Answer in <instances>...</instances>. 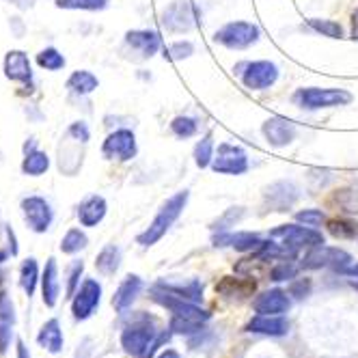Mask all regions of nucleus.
I'll return each instance as SVG.
<instances>
[{
    "mask_svg": "<svg viewBox=\"0 0 358 358\" xmlns=\"http://www.w3.org/2000/svg\"><path fill=\"white\" fill-rule=\"evenodd\" d=\"M37 65L45 71H59L65 67V57L59 52L57 48H43L37 55Z\"/></svg>",
    "mask_w": 358,
    "mask_h": 358,
    "instance_id": "obj_37",
    "label": "nucleus"
},
{
    "mask_svg": "<svg viewBox=\"0 0 358 358\" xmlns=\"http://www.w3.org/2000/svg\"><path fill=\"white\" fill-rule=\"evenodd\" d=\"M358 224H354V222H350V220H330L328 222V231L335 236V238H356V234H358V229H356Z\"/></svg>",
    "mask_w": 358,
    "mask_h": 358,
    "instance_id": "obj_42",
    "label": "nucleus"
},
{
    "mask_svg": "<svg viewBox=\"0 0 358 358\" xmlns=\"http://www.w3.org/2000/svg\"><path fill=\"white\" fill-rule=\"evenodd\" d=\"M99 300H101V285L95 278H87L73 296V304H71L73 317L76 320H89L99 306Z\"/></svg>",
    "mask_w": 358,
    "mask_h": 358,
    "instance_id": "obj_16",
    "label": "nucleus"
},
{
    "mask_svg": "<svg viewBox=\"0 0 358 358\" xmlns=\"http://www.w3.org/2000/svg\"><path fill=\"white\" fill-rule=\"evenodd\" d=\"M99 87L97 76L89 69H78L67 78V89L76 95H91Z\"/></svg>",
    "mask_w": 358,
    "mask_h": 358,
    "instance_id": "obj_29",
    "label": "nucleus"
},
{
    "mask_svg": "<svg viewBox=\"0 0 358 358\" xmlns=\"http://www.w3.org/2000/svg\"><path fill=\"white\" fill-rule=\"evenodd\" d=\"M270 238L274 240H280L287 248H292L294 252L300 250V248H315V246H322L324 244V236L317 231L313 227H306V224H296V222H289V224H278L276 229L270 231Z\"/></svg>",
    "mask_w": 358,
    "mask_h": 358,
    "instance_id": "obj_8",
    "label": "nucleus"
},
{
    "mask_svg": "<svg viewBox=\"0 0 358 358\" xmlns=\"http://www.w3.org/2000/svg\"><path fill=\"white\" fill-rule=\"evenodd\" d=\"M190 201V190H177L175 194H171L158 210V214L153 216V220L149 222V227L136 238V242L145 248L158 244L169 231L171 227L179 220V216L184 214L186 206Z\"/></svg>",
    "mask_w": 358,
    "mask_h": 358,
    "instance_id": "obj_2",
    "label": "nucleus"
},
{
    "mask_svg": "<svg viewBox=\"0 0 358 358\" xmlns=\"http://www.w3.org/2000/svg\"><path fill=\"white\" fill-rule=\"evenodd\" d=\"M302 27L306 31H311L315 35H322V37H328V39H343L345 37V31L339 22L335 20H326V17H309Z\"/></svg>",
    "mask_w": 358,
    "mask_h": 358,
    "instance_id": "obj_28",
    "label": "nucleus"
},
{
    "mask_svg": "<svg viewBox=\"0 0 358 358\" xmlns=\"http://www.w3.org/2000/svg\"><path fill=\"white\" fill-rule=\"evenodd\" d=\"M141 289H143V278L141 276H136V274L125 276L121 280V285L117 287L115 296H113V306L119 313H123L125 309H130V306H132V302L136 300Z\"/></svg>",
    "mask_w": 358,
    "mask_h": 358,
    "instance_id": "obj_22",
    "label": "nucleus"
},
{
    "mask_svg": "<svg viewBox=\"0 0 358 358\" xmlns=\"http://www.w3.org/2000/svg\"><path fill=\"white\" fill-rule=\"evenodd\" d=\"M210 169L218 175H231V177L244 175L250 169L248 153L244 147H240L236 143H220L216 147V156H214Z\"/></svg>",
    "mask_w": 358,
    "mask_h": 358,
    "instance_id": "obj_9",
    "label": "nucleus"
},
{
    "mask_svg": "<svg viewBox=\"0 0 358 358\" xmlns=\"http://www.w3.org/2000/svg\"><path fill=\"white\" fill-rule=\"evenodd\" d=\"M156 339L158 337H156V330H153V320H149L147 315H138L136 322L125 326L121 335V345L127 354L141 358Z\"/></svg>",
    "mask_w": 358,
    "mask_h": 358,
    "instance_id": "obj_10",
    "label": "nucleus"
},
{
    "mask_svg": "<svg viewBox=\"0 0 358 358\" xmlns=\"http://www.w3.org/2000/svg\"><path fill=\"white\" fill-rule=\"evenodd\" d=\"M41 294H43L45 306H55L57 304L59 294H61V283H59V266H57L55 257H50L45 268H43V274H41Z\"/></svg>",
    "mask_w": 358,
    "mask_h": 358,
    "instance_id": "obj_24",
    "label": "nucleus"
},
{
    "mask_svg": "<svg viewBox=\"0 0 358 358\" xmlns=\"http://www.w3.org/2000/svg\"><path fill=\"white\" fill-rule=\"evenodd\" d=\"M87 244H89L87 234L83 231V229L73 227V229H69V231L63 236V240H61V250L67 252V255H73V252H80L83 248H87Z\"/></svg>",
    "mask_w": 358,
    "mask_h": 358,
    "instance_id": "obj_35",
    "label": "nucleus"
},
{
    "mask_svg": "<svg viewBox=\"0 0 358 358\" xmlns=\"http://www.w3.org/2000/svg\"><path fill=\"white\" fill-rule=\"evenodd\" d=\"M169 127H171V132H173L175 138L186 141V138H192V136L199 134L201 123H199V119H194V117H190V115H177V117L171 121Z\"/></svg>",
    "mask_w": 358,
    "mask_h": 358,
    "instance_id": "obj_32",
    "label": "nucleus"
},
{
    "mask_svg": "<svg viewBox=\"0 0 358 358\" xmlns=\"http://www.w3.org/2000/svg\"><path fill=\"white\" fill-rule=\"evenodd\" d=\"M298 272V266L287 259H278V264L270 270V278L280 283V280H292Z\"/></svg>",
    "mask_w": 358,
    "mask_h": 358,
    "instance_id": "obj_41",
    "label": "nucleus"
},
{
    "mask_svg": "<svg viewBox=\"0 0 358 358\" xmlns=\"http://www.w3.org/2000/svg\"><path fill=\"white\" fill-rule=\"evenodd\" d=\"M192 55H194V43L188 39L173 41L164 48V59H169V61H186Z\"/></svg>",
    "mask_w": 358,
    "mask_h": 358,
    "instance_id": "obj_38",
    "label": "nucleus"
},
{
    "mask_svg": "<svg viewBox=\"0 0 358 358\" xmlns=\"http://www.w3.org/2000/svg\"><path fill=\"white\" fill-rule=\"evenodd\" d=\"M48 169H50L48 153L37 149L35 145H31V149L27 147V153H24V160H22V173L29 177H41Z\"/></svg>",
    "mask_w": 358,
    "mask_h": 358,
    "instance_id": "obj_26",
    "label": "nucleus"
},
{
    "mask_svg": "<svg viewBox=\"0 0 358 358\" xmlns=\"http://www.w3.org/2000/svg\"><path fill=\"white\" fill-rule=\"evenodd\" d=\"M121 266V248L117 244H108L99 250V255L95 257V268L99 274L104 276H113Z\"/></svg>",
    "mask_w": 358,
    "mask_h": 358,
    "instance_id": "obj_30",
    "label": "nucleus"
},
{
    "mask_svg": "<svg viewBox=\"0 0 358 358\" xmlns=\"http://www.w3.org/2000/svg\"><path fill=\"white\" fill-rule=\"evenodd\" d=\"M3 69L7 80L20 85H33V65L29 55L22 52V50H9L3 61Z\"/></svg>",
    "mask_w": 358,
    "mask_h": 358,
    "instance_id": "obj_18",
    "label": "nucleus"
},
{
    "mask_svg": "<svg viewBox=\"0 0 358 358\" xmlns=\"http://www.w3.org/2000/svg\"><path fill=\"white\" fill-rule=\"evenodd\" d=\"M17 358H29V352L24 348V343H17Z\"/></svg>",
    "mask_w": 358,
    "mask_h": 358,
    "instance_id": "obj_52",
    "label": "nucleus"
},
{
    "mask_svg": "<svg viewBox=\"0 0 358 358\" xmlns=\"http://www.w3.org/2000/svg\"><path fill=\"white\" fill-rule=\"evenodd\" d=\"M244 208L242 206H234V208H229V210H224V214L222 216H218L214 222H212V229L214 231H229L231 227H236L242 218H244Z\"/></svg>",
    "mask_w": 358,
    "mask_h": 358,
    "instance_id": "obj_39",
    "label": "nucleus"
},
{
    "mask_svg": "<svg viewBox=\"0 0 358 358\" xmlns=\"http://www.w3.org/2000/svg\"><path fill=\"white\" fill-rule=\"evenodd\" d=\"M37 280H39V266H37L35 259H27L20 268V285H22L24 292H27V296L35 294Z\"/></svg>",
    "mask_w": 358,
    "mask_h": 358,
    "instance_id": "obj_33",
    "label": "nucleus"
},
{
    "mask_svg": "<svg viewBox=\"0 0 358 358\" xmlns=\"http://www.w3.org/2000/svg\"><path fill=\"white\" fill-rule=\"evenodd\" d=\"M246 330L257 332V335H268V337H283L287 335L289 324L280 315H257L248 322Z\"/></svg>",
    "mask_w": 358,
    "mask_h": 358,
    "instance_id": "obj_23",
    "label": "nucleus"
},
{
    "mask_svg": "<svg viewBox=\"0 0 358 358\" xmlns=\"http://www.w3.org/2000/svg\"><path fill=\"white\" fill-rule=\"evenodd\" d=\"M203 11L194 0H173L160 13V27L171 35H188L201 24Z\"/></svg>",
    "mask_w": 358,
    "mask_h": 358,
    "instance_id": "obj_4",
    "label": "nucleus"
},
{
    "mask_svg": "<svg viewBox=\"0 0 358 358\" xmlns=\"http://www.w3.org/2000/svg\"><path fill=\"white\" fill-rule=\"evenodd\" d=\"M309 289H311V280L309 278H300L298 283H294L292 287H289V294L292 296H296V298H304L306 294H309Z\"/></svg>",
    "mask_w": 358,
    "mask_h": 358,
    "instance_id": "obj_46",
    "label": "nucleus"
},
{
    "mask_svg": "<svg viewBox=\"0 0 358 358\" xmlns=\"http://www.w3.org/2000/svg\"><path fill=\"white\" fill-rule=\"evenodd\" d=\"M234 71L240 76L242 85L248 91H268L278 83L280 67L274 61H246L234 67Z\"/></svg>",
    "mask_w": 358,
    "mask_h": 358,
    "instance_id": "obj_6",
    "label": "nucleus"
},
{
    "mask_svg": "<svg viewBox=\"0 0 358 358\" xmlns=\"http://www.w3.org/2000/svg\"><path fill=\"white\" fill-rule=\"evenodd\" d=\"M158 285H162L164 289L182 296L186 300L192 302H201L203 300V285L199 283L196 278H188V280H175V278H160Z\"/></svg>",
    "mask_w": 358,
    "mask_h": 358,
    "instance_id": "obj_25",
    "label": "nucleus"
},
{
    "mask_svg": "<svg viewBox=\"0 0 358 358\" xmlns=\"http://www.w3.org/2000/svg\"><path fill=\"white\" fill-rule=\"evenodd\" d=\"M302 196V188L292 179H280L264 188V203L272 212H289Z\"/></svg>",
    "mask_w": 358,
    "mask_h": 358,
    "instance_id": "obj_14",
    "label": "nucleus"
},
{
    "mask_svg": "<svg viewBox=\"0 0 358 358\" xmlns=\"http://www.w3.org/2000/svg\"><path fill=\"white\" fill-rule=\"evenodd\" d=\"M341 274H348V276H356L358 278V264H350L348 268L341 270Z\"/></svg>",
    "mask_w": 358,
    "mask_h": 358,
    "instance_id": "obj_50",
    "label": "nucleus"
},
{
    "mask_svg": "<svg viewBox=\"0 0 358 358\" xmlns=\"http://www.w3.org/2000/svg\"><path fill=\"white\" fill-rule=\"evenodd\" d=\"M296 220L302 222V224H306V227H313V229H317V227H322V224L328 222L326 220V214L322 210H317V208H306V210L296 212Z\"/></svg>",
    "mask_w": 358,
    "mask_h": 358,
    "instance_id": "obj_40",
    "label": "nucleus"
},
{
    "mask_svg": "<svg viewBox=\"0 0 358 358\" xmlns=\"http://www.w3.org/2000/svg\"><path fill=\"white\" fill-rule=\"evenodd\" d=\"M149 296H151V300H156L158 304H162L164 309H169L175 317H184V320H192V322H201V324L210 320V313L203 311L196 302L177 296V294L164 289L158 283L149 289Z\"/></svg>",
    "mask_w": 358,
    "mask_h": 358,
    "instance_id": "obj_7",
    "label": "nucleus"
},
{
    "mask_svg": "<svg viewBox=\"0 0 358 358\" xmlns=\"http://www.w3.org/2000/svg\"><path fill=\"white\" fill-rule=\"evenodd\" d=\"M91 141V130L85 121H73L61 143H59V149H57V164H59V171L67 177H73L83 169V162H85V149Z\"/></svg>",
    "mask_w": 358,
    "mask_h": 358,
    "instance_id": "obj_1",
    "label": "nucleus"
},
{
    "mask_svg": "<svg viewBox=\"0 0 358 358\" xmlns=\"http://www.w3.org/2000/svg\"><path fill=\"white\" fill-rule=\"evenodd\" d=\"M252 306L259 315H283L289 311L292 300H289L287 292H283V289H270V292H264L262 296H257Z\"/></svg>",
    "mask_w": 358,
    "mask_h": 358,
    "instance_id": "obj_20",
    "label": "nucleus"
},
{
    "mask_svg": "<svg viewBox=\"0 0 358 358\" xmlns=\"http://www.w3.org/2000/svg\"><path fill=\"white\" fill-rule=\"evenodd\" d=\"M250 289H255L252 283H248V280H242V278H234V276H224L222 283L216 285V292L231 298V296H246Z\"/></svg>",
    "mask_w": 358,
    "mask_h": 358,
    "instance_id": "obj_34",
    "label": "nucleus"
},
{
    "mask_svg": "<svg viewBox=\"0 0 358 358\" xmlns=\"http://www.w3.org/2000/svg\"><path fill=\"white\" fill-rule=\"evenodd\" d=\"M3 262H7V252L0 250V264H3Z\"/></svg>",
    "mask_w": 358,
    "mask_h": 358,
    "instance_id": "obj_53",
    "label": "nucleus"
},
{
    "mask_svg": "<svg viewBox=\"0 0 358 358\" xmlns=\"http://www.w3.org/2000/svg\"><path fill=\"white\" fill-rule=\"evenodd\" d=\"M125 45L130 48L134 55H138V59H151V57H156L160 50L164 48L160 33L147 31V29L127 31L125 33Z\"/></svg>",
    "mask_w": 358,
    "mask_h": 358,
    "instance_id": "obj_17",
    "label": "nucleus"
},
{
    "mask_svg": "<svg viewBox=\"0 0 358 358\" xmlns=\"http://www.w3.org/2000/svg\"><path fill=\"white\" fill-rule=\"evenodd\" d=\"M354 95L339 87H300L292 95V104L304 113L330 110L352 104Z\"/></svg>",
    "mask_w": 358,
    "mask_h": 358,
    "instance_id": "obj_3",
    "label": "nucleus"
},
{
    "mask_svg": "<svg viewBox=\"0 0 358 358\" xmlns=\"http://www.w3.org/2000/svg\"><path fill=\"white\" fill-rule=\"evenodd\" d=\"M37 341H39V345L45 348L48 352L59 354V352L63 350V330H61L59 320H50V322H45L43 328L39 330Z\"/></svg>",
    "mask_w": 358,
    "mask_h": 358,
    "instance_id": "obj_27",
    "label": "nucleus"
},
{
    "mask_svg": "<svg viewBox=\"0 0 358 358\" xmlns=\"http://www.w3.org/2000/svg\"><path fill=\"white\" fill-rule=\"evenodd\" d=\"M85 272V264L83 262H73L69 268V276H67V298L76 296V289L80 285V276Z\"/></svg>",
    "mask_w": 358,
    "mask_h": 358,
    "instance_id": "obj_44",
    "label": "nucleus"
},
{
    "mask_svg": "<svg viewBox=\"0 0 358 358\" xmlns=\"http://www.w3.org/2000/svg\"><path fill=\"white\" fill-rule=\"evenodd\" d=\"M0 320L9 322V324H13V320H15V315H13V304H11V300L5 294H0Z\"/></svg>",
    "mask_w": 358,
    "mask_h": 358,
    "instance_id": "obj_45",
    "label": "nucleus"
},
{
    "mask_svg": "<svg viewBox=\"0 0 358 358\" xmlns=\"http://www.w3.org/2000/svg\"><path fill=\"white\" fill-rule=\"evenodd\" d=\"M55 5L65 11H104L108 0H57Z\"/></svg>",
    "mask_w": 358,
    "mask_h": 358,
    "instance_id": "obj_36",
    "label": "nucleus"
},
{
    "mask_svg": "<svg viewBox=\"0 0 358 358\" xmlns=\"http://www.w3.org/2000/svg\"><path fill=\"white\" fill-rule=\"evenodd\" d=\"M350 37L358 41V9H354L350 15Z\"/></svg>",
    "mask_w": 358,
    "mask_h": 358,
    "instance_id": "obj_48",
    "label": "nucleus"
},
{
    "mask_svg": "<svg viewBox=\"0 0 358 358\" xmlns=\"http://www.w3.org/2000/svg\"><path fill=\"white\" fill-rule=\"evenodd\" d=\"M352 264V255L345 252L343 248H337V246H315V248H309V252L304 255L302 262H300V268L304 270H320V268H332L341 272L343 268H348Z\"/></svg>",
    "mask_w": 358,
    "mask_h": 358,
    "instance_id": "obj_11",
    "label": "nucleus"
},
{
    "mask_svg": "<svg viewBox=\"0 0 358 358\" xmlns=\"http://www.w3.org/2000/svg\"><path fill=\"white\" fill-rule=\"evenodd\" d=\"M5 3H9V5H13V7H17L22 11H29V9L35 7V0H5Z\"/></svg>",
    "mask_w": 358,
    "mask_h": 358,
    "instance_id": "obj_49",
    "label": "nucleus"
},
{
    "mask_svg": "<svg viewBox=\"0 0 358 358\" xmlns=\"http://www.w3.org/2000/svg\"><path fill=\"white\" fill-rule=\"evenodd\" d=\"M262 134L270 147L283 149L298 138V125L294 121H289L287 117L274 115L262 123Z\"/></svg>",
    "mask_w": 358,
    "mask_h": 358,
    "instance_id": "obj_15",
    "label": "nucleus"
},
{
    "mask_svg": "<svg viewBox=\"0 0 358 358\" xmlns=\"http://www.w3.org/2000/svg\"><path fill=\"white\" fill-rule=\"evenodd\" d=\"M262 39V29L255 22L234 20L214 33V41L227 50H248Z\"/></svg>",
    "mask_w": 358,
    "mask_h": 358,
    "instance_id": "obj_5",
    "label": "nucleus"
},
{
    "mask_svg": "<svg viewBox=\"0 0 358 358\" xmlns=\"http://www.w3.org/2000/svg\"><path fill=\"white\" fill-rule=\"evenodd\" d=\"M212 242L216 248L229 246V248H236L238 252H257L266 240H262V236L250 234V231H218Z\"/></svg>",
    "mask_w": 358,
    "mask_h": 358,
    "instance_id": "obj_19",
    "label": "nucleus"
},
{
    "mask_svg": "<svg viewBox=\"0 0 358 358\" xmlns=\"http://www.w3.org/2000/svg\"><path fill=\"white\" fill-rule=\"evenodd\" d=\"M108 214V203L101 194H91L78 206V220L83 227H97Z\"/></svg>",
    "mask_w": 358,
    "mask_h": 358,
    "instance_id": "obj_21",
    "label": "nucleus"
},
{
    "mask_svg": "<svg viewBox=\"0 0 358 358\" xmlns=\"http://www.w3.org/2000/svg\"><path fill=\"white\" fill-rule=\"evenodd\" d=\"M158 358H179V354L175 350H164Z\"/></svg>",
    "mask_w": 358,
    "mask_h": 358,
    "instance_id": "obj_51",
    "label": "nucleus"
},
{
    "mask_svg": "<svg viewBox=\"0 0 358 358\" xmlns=\"http://www.w3.org/2000/svg\"><path fill=\"white\" fill-rule=\"evenodd\" d=\"M11 339V324L0 320V354L7 352V343Z\"/></svg>",
    "mask_w": 358,
    "mask_h": 358,
    "instance_id": "obj_47",
    "label": "nucleus"
},
{
    "mask_svg": "<svg viewBox=\"0 0 358 358\" xmlns=\"http://www.w3.org/2000/svg\"><path fill=\"white\" fill-rule=\"evenodd\" d=\"M138 153V143L136 134L127 127H119V130L110 132L101 145V156L106 160H117V162H130L136 158Z\"/></svg>",
    "mask_w": 358,
    "mask_h": 358,
    "instance_id": "obj_12",
    "label": "nucleus"
},
{
    "mask_svg": "<svg viewBox=\"0 0 358 358\" xmlns=\"http://www.w3.org/2000/svg\"><path fill=\"white\" fill-rule=\"evenodd\" d=\"M216 156V143H214V134L208 132L206 136H201L194 145V151H192V158H194V164L196 169H210L212 166V160Z\"/></svg>",
    "mask_w": 358,
    "mask_h": 358,
    "instance_id": "obj_31",
    "label": "nucleus"
},
{
    "mask_svg": "<svg viewBox=\"0 0 358 358\" xmlns=\"http://www.w3.org/2000/svg\"><path fill=\"white\" fill-rule=\"evenodd\" d=\"M20 208H22V216L27 220L29 229L35 234H45L55 220V210L50 206V201H45L39 194L24 196Z\"/></svg>",
    "mask_w": 358,
    "mask_h": 358,
    "instance_id": "obj_13",
    "label": "nucleus"
},
{
    "mask_svg": "<svg viewBox=\"0 0 358 358\" xmlns=\"http://www.w3.org/2000/svg\"><path fill=\"white\" fill-rule=\"evenodd\" d=\"M171 330L177 332V335H194V332L203 330L201 322H192V320H184V317H175L171 320Z\"/></svg>",
    "mask_w": 358,
    "mask_h": 358,
    "instance_id": "obj_43",
    "label": "nucleus"
}]
</instances>
